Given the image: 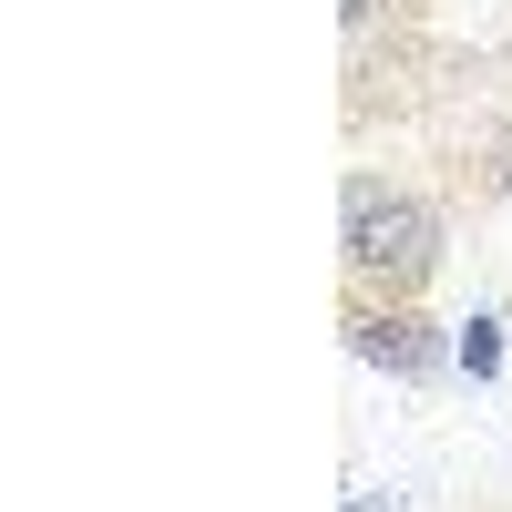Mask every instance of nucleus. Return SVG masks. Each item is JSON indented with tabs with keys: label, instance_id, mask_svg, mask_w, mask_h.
<instances>
[{
	"label": "nucleus",
	"instance_id": "39448f33",
	"mask_svg": "<svg viewBox=\"0 0 512 512\" xmlns=\"http://www.w3.org/2000/svg\"><path fill=\"white\" fill-rule=\"evenodd\" d=\"M451 359L472 369V379H502V318H472V328L451 338Z\"/></svg>",
	"mask_w": 512,
	"mask_h": 512
},
{
	"label": "nucleus",
	"instance_id": "f257e3e1",
	"mask_svg": "<svg viewBox=\"0 0 512 512\" xmlns=\"http://www.w3.org/2000/svg\"><path fill=\"white\" fill-rule=\"evenodd\" d=\"M338 277H349V297L420 308V287L441 277V205L359 164L338 185Z\"/></svg>",
	"mask_w": 512,
	"mask_h": 512
},
{
	"label": "nucleus",
	"instance_id": "0eeeda50",
	"mask_svg": "<svg viewBox=\"0 0 512 512\" xmlns=\"http://www.w3.org/2000/svg\"><path fill=\"white\" fill-rule=\"evenodd\" d=\"M502 62H512V52H502Z\"/></svg>",
	"mask_w": 512,
	"mask_h": 512
},
{
	"label": "nucleus",
	"instance_id": "f03ea898",
	"mask_svg": "<svg viewBox=\"0 0 512 512\" xmlns=\"http://www.w3.org/2000/svg\"><path fill=\"white\" fill-rule=\"evenodd\" d=\"M441 41H431V0H338V113L349 134L369 123H410L420 103L441 93Z\"/></svg>",
	"mask_w": 512,
	"mask_h": 512
},
{
	"label": "nucleus",
	"instance_id": "20e7f679",
	"mask_svg": "<svg viewBox=\"0 0 512 512\" xmlns=\"http://www.w3.org/2000/svg\"><path fill=\"white\" fill-rule=\"evenodd\" d=\"M461 175H472L482 195H502V205H512V113L492 123V134H472V144H461Z\"/></svg>",
	"mask_w": 512,
	"mask_h": 512
},
{
	"label": "nucleus",
	"instance_id": "423d86ee",
	"mask_svg": "<svg viewBox=\"0 0 512 512\" xmlns=\"http://www.w3.org/2000/svg\"><path fill=\"white\" fill-rule=\"evenodd\" d=\"M349 512H400V492H359V502H349Z\"/></svg>",
	"mask_w": 512,
	"mask_h": 512
},
{
	"label": "nucleus",
	"instance_id": "7ed1b4c3",
	"mask_svg": "<svg viewBox=\"0 0 512 512\" xmlns=\"http://www.w3.org/2000/svg\"><path fill=\"white\" fill-rule=\"evenodd\" d=\"M338 338H349V349L369 359V369H390V379H441V359H451V338L420 318V308H379V297H349V308H338Z\"/></svg>",
	"mask_w": 512,
	"mask_h": 512
}]
</instances>
